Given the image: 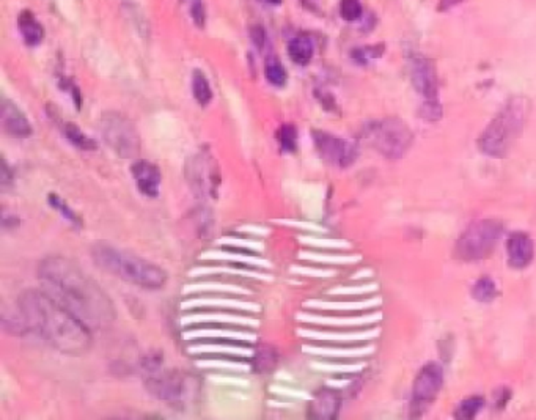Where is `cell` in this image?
Masks as SVG:
<instances>
[{
	"label": "cell",
	"mask_w": 536,
	"mask_h": 420,
	"mask_svg": "<svg viewBox=\"0 0 536 420\" xmlns=\"http://www.w3.org/2000/svg\"><path fill=\"white\" fill-rule=\"evenodd\" d=\"M2 125L10 136L25 139L32 134L30 121L10 100L2 101Z\"/></svg>",
	"instance_id": "obj_15"
},
{
	"label": "cell",
	"mask_w": 536,
	"mask_h": 420,
	"mask_svg": "<svg viewBox=\"0 0 536 420\" xmlns=\"http://www.w3.org/2000/svg\"><path fill=\"white\" fill-rule=\"evenodd\" d=\"M497 285L489 277H481L475 282L472 288V296L478 303H492L497 298Z\"/></svg>",
	"instance_id": "obj_22"
},
{
	"label": "cell",
	"mask_w": 536,
	"mask_h": 420,
	"mask_svg": "<svg viewBox=\"0 0 536 420\" xmlns=\"http://www.w3.org/2000/svg\"><path fill=\"white\" fill-rule=\"evenodd\" d=\"M91 258L96 266L135 287L159 290L167 282V272L162 268L142 257L117 249L109 244H102V242L95 244L91 249Z\"/></svg>",
	"instance_id": "obj_3"
},
{
	"label": "cell",
	"mask_w": 536,
	"mask_h": 420,
	"mask_svg": "<svg viewBox=\"0 0 536 420\" xmlns=\"http://www.w3.org/2000/svg\"><path fill=\"white\" fill-rule=\"evenodd\" d=\"M18 307L29 329L57 351L71 356L90 351L93 337L89 325L45 290H25L19 296Z\"/></svg>",
	"instance_id": "obj_2"
},
{
	"label": "cell",
	"mask_w": 536,
	"mask_h": 420,
	"mask_svg": "<svg viewBox=\"0 0 536 420\" xmlns=\"http://www.w3.org/2000/svg\"><path fill=\"white\" fill-rule=\"evenodd\" d=\"M38 279L49 296L86 325L106 326L117 318L113 301L69 258L52 255L41 260L38 265Z\"/></svg>",
	"instance_id": "obj_1"
},
{
	"label": "cell",
	"mask_w": 536,
	"mask_h": 420,
	"mask_svg": "<svg viewBox=\"0 0 536 420\" xmlns=\"http://www.w3.org/2000/svg\"><path fill=\"white\" fill-rule=\"evenodd\" d=\"M362 137L371 148L388 159L403 158L414 142V134L409 126L395 117L366 125Z\"/></svg>",
	"instance_id": "obj_5"
},
{
	"label": "cell",
	"mask_w": 536,
	"mask_h": 420,
	"mask_svg": "<svg viewBox=\"0 0 536 420\" xmlns=\"http://www.w3.org/2000/svg\"><path fill=\"white\" fill-rule=\"evenodd\" d=\"M3 189H8L10 186H13V172L10 170L7 161H2V178H0Z\"/></svg>",
	"instance_id": "obj_30"
},
{
	"label": "cell",
	"mask_w": 536,
	"mask_h": 420,
	"mask_svg": "<svg viewBox=\"0 0 536 420\" xmlns=\"http://www.w3.org/2000/svg\"><path fill=\"white\" fill-rule=\"evenodd\" d=\"M312 137L319 156L332 165L345 169V167L354 164L357 156H359V150L354 143L330 132L315 129V131H312Z\"/></svg>",
	"instance_id": "obj_10"
},
{
	"label": "cell",
	"mask_w": 536,
	"mask_h": 420,
	"mask_svg": "<svg viewBox=\"0 0 536 420\" xmlns=\"http://www.w3.org/2000/svg\"><path fill=\"white\" fill-rule=\"evenodd\" d=\"M340 397L334 390H319L312 403V417L335 419L340 409Z\"/></svg>",
	"instance_id": "obj_16"
},
{
	"label": "cell",
	"mask_w": 536,
	"mask_h": 420,
	"mask_svg": "<svg viewBox=\"0 0 536 420\" xmlns=\"http://www.w3.org/2000/svg\"><path fill=\"white\" fill-rule=\"evenodd\" d=\"M191 16L194 23L197 24V27H205V23H207V10H205V5L202 0H195L192 3Z\"/></svg>",
	"instance_id": "obj_28"
},
{
	"label": "cell",
	"mask_w": 536,
	"mask_h": 420,
	"mask_svg": "<svg viewBox=\"0 0 536 420\" xmlns=\"http://www.w3.org/2000/svg\"><path fill=\"white\" fill-rule=\"evenodd\" d=\"M503 225L496 219H483L465 229L456 242V257L463 261H476L489 257L502 238Z\"/></svg>",
	"instance_id": "obj_6"
},
{
	"label": "cell",
	"mask_w": 536,
	"mask_h": 420,
	"mask_svg": "<svg viewBox=\"0 0 536 420\" xmlns=\"http://www.w3.org/2000/svg\"><path fill=\"white\" fill-rule=\"evenodd\" d=\"M100 131L104 142L123 159L135 158L140 152V134L134 123L118 112H109L101 118Z\"/></svg>",
	"instance_id": "obj_7"
},
{
	"label": "cell",
	"mask_w": 536,
	"mask_h": 420,
	"mask_svg": "<svg viewBox=\"0 0 536 420\" xmlns=\"http://www.w3.org/2000/svg\"><path fill=\"white\" fill-rule=\"evenodd\" d=\"M250 38H252L253 45H255L258 49H263V47L266 46L268 34L261 25H253L250 29Z\"/></svg>",
	"instance_id": "obj_29"
},
{
	"label": "cell",
	"mask_w": 536,
	"mask_h": 420,
	"mask_svg": "<svg viewBox=\"0 0 536 420\" xmlns=\"http://www.w3.org/2000/svg\"><path fill=\"white\" fill-rule=\"evenodd\" d=\"M145 375V386L150 394H153L159 400H164L170 405L183 401L184 392H186V382L180 371L164 370L162 367Z\"/></svg>",
	"instance_id": "obj_11"
},
{
	"label": "cell",
	"mask_w": 536,
	"mask_h": 420,
	"mask_svg": "<svg viewBox=\"0 0 536 420\" xmlns=\"http://www.w3.org/2000/svg\"><path fill=\"white\" fill-rule=\"evenodd\" d=\"M313 54H315V47H313L312 40L307 38V36H296V38L290 41L288 56L292 63L299 65V67H305V65L310 63Z\"/></svg>",
	"instance_id": "obj_18"
},
{
	"label": "cell",
	"mask_w": 536,
	"mask_h": 420,
	"mask_svg": "<svg viewBox=\"0 0 536 420\" xmlns=\"http://www.w3.org/2000/svg\"><path fill=\"white\" fill-rule=\"evenodd\" d=\"M485 406V398L483 397H469L459 403V406L454 411V417L459 420H470L475 419Z\"/></svg>",
	"instance_id": "obj_24"
},
{
	"label": "cell",
	"mask_w": 536,
	"mask_h": 420,
	"mask_svg": "<svg viewBox=\"0 0 536 420\" xmlns=\"http://www.w3.org/2000/svg\"><path fill=\"white\" fill-rule=\"evenodd\" d=\"M63 132L65 137L68 139V142L73 145V147L82 150V152H93V150L97 148V143L93 139L85 136L82 129H80L78 125L74 123H67L63 126Z\"/></svg>",
	"instance_id": "obj_19"
},
{
	"label": "cell",
	"mask_w": 536,
	"mask_h": 420,
	"mask_svg": "<svg viewBox=\"0 0 536 420\" xmlns=\"http://www.w3.org/2000/svg\"><path fill=\"white\" fill-rule=\"evenodd\" d=\"M420 115L423 117V118H426L428 121H437L439 118L442 117L441 102H439V101L423 102V106H421V110H420Z\"/></svg>",
	"instance_id": "obj_27"
},
{
	"label": "cell",
	"mask_w": 536,
	"mask_h": 420,
	"mask_svg": "<svg viewBox=\"0 0 536 420\" xmlns=\"http://www.w3.org/2000/svg\"><path fill=\"white\" fill-rule=\"evenodd\" d=\"M266 2L270 3V5H280L281 0H266Z\"/></svg>",
	"instance_id": "obj_33"
},
{
	"label": "cell",
	"mask_w": 536,
	"mask_h": 420,
	"mask_svg": "<svg viewBox=\"0 0 536 420\" xmlns=\"http://www.w3.org/2000/svg\"><path fill=\"white\" fill-rule=\"evenodd\" d=\"M2 225L5 230H12V229H16L19 225V219L14 216V214H8V213H3L2 214Z\"/></svg>",
	"instance_id": "obj_31"
},
{
	"label": "cell",
	"mask_w": 536,
	"mask_h": 420,
	"mask_svg": "<svg viewBox=\"0 0 536 420\" xmlns=\"http://www.w3.org/2000/svg\"><path fill=\"white\" fill-rule=\"evenodd\" d=\"M131 174L135 181V186H137V189L142 192L143 196L150 198L159 196L162 174L158 165L150 163V161L139 159L131 165Z\"/></svg>",
	"instance_id": "obj_13"
},
{
	"label": "cell",
	"mask_w": 536,
	"mask_h": 420,
	"mask_svg": "<svg viewBox=\"0 0 536 420\" xmlns=\"http://www.w3.org/2000/svg\"><path fill=\"white\" fill-rule=\"evenodd\" d=\"M362 12H364V8H362L360 0H341L340 2V14L348 23H354L359 19Z\"/></svg>",
	"instance_id": "obj_26"
},
{
	"label": "cell",
	"mask_w": 536,
	"mask_h": 420,
	"mask_svg": "<svg viewBox=\"0 0 536 420\" xmlns=\"http://www.w3.org/2000/svg\"><path fill=\"white\" fill-rule=\"evenodd\" d=\"M264 71H266V79L269 80V84H272L274 87H285L286 82H288V74H286V69L279 58H268Z\"/></svg>",
	"instance_id": "obj_23"
},
{
	"label": "cell",
	"mask_w": 536,
	"mask_h": 420,
	"mask_svg": "<svg viewBox=\"0 0 536 420\" xmlns=\"http://www.w3.org/2000/svg\"><path fill=\"white\" fill-rule=\"evenodd\" d=\"M461 2L463 0H441V3H439V12H448V10L456 7V5Z\"/></svg>",
	"instance_id": "obj_32"
},
{
	"label": "cell",
	"mask_w": 536,
	"mask_h": 420,
	"mask_svg": "<svg viewBox=\"0 0 536 420\" xmlns=\"http://www.w3.org/2000/svg\"><path fill=\"white\" fill-rule=\"evenodd\" d=\"M187 181L198 197H215L219 187V174L213 161L198 154L187 161Z\"/></svg>",
	"instance_id": "obj_12"
},
{
	"label": "cell",
	"mask_w": 536,
	"mask_h": 420,
	"mask_svg": "<svg viewBox=\"0 0 536 420\" xmlns=\"http://www.w3.org/2000/svg\"><path fill=\"white\" fill-rule=\"evenodd\" d=\"M409 78L417 93L423 96V102L439 101L437 74L432 60L417 51H406Z\"/></svg>",
	"instance_id": "obj_9"
},
{
	"label": "cell",
	"mask_w": 536,
	"mask_h": 420,
	"mask_svg": "<svg viewBox=\"0 0 536 420\" xmlns=\"http://www.w3.org/2000/svg\"><path fill=\"white\" fill-rule=\"evenodd\" d=\"M277 139L281 152L294 153L297 150V129L294 125H281L277 132Z\"/></svg>",
	"instance_id": "obj_25"
},
{
	"label": "cell",
	"mask_w": 536,
	"mask_h": 420,
	"mask_svg": "<svg viewBox=\"0 0 536 420\" xmlns=\"http://www.w3.org/2000/svg\"><path fill=\"white\" fill-rule=\"evenodd\" d=\"M508 265L514 269H524L532 263L535 257V244L527 233L516 231L506 242Z\"/></svg>",
	"instance_id": "obj_14"
},
{
	"label": "cell",
	"mask_w": 536,
	"mask_h": 420,
	"mask_svg": "<svg viewBox=\"0 0 536 420\" xmlns=\"http://www.w3.org/2000/svg\"><path fill=\"white\" fill-rule=\"evenodd\" d=\"M192 93L195 101L200 106H208L213 100V90L205 74L200 69H195L192 74Z\"/></svg>",
	"instance_id": "obj_20"
},
{
	"label": "cell",
	"mask_w": 536,
	"mask_h": 420,
	"mask_svg": "<svg viewBox=\"0 0 536 420\" xmlns=\"http://www.w3.org/2000/svg\"><path fill=\"white\" fill-rule=\"evenodd\" d=\"M18 27H19V32H21V35H23L24 41L29 46H36L43 41L45 30H43L41 24L36 21L34 13L29 12V10L21 12L19 18H18Z\"/></svg>",
	"instance_id": "obj_17"
},
{
	"label": "cell",
	"mask_w": 536,
	"mask_h": 420,
	"mask_svg": "<svg viewBox=\"0 0 536 420\" xmlns=\"http://www.w3.org/2000/svg\"><path fill=\"white\" fill-rule=\"evenodd\" d=\"M527 112V101L524 98H511L508 101L481 132L478 139L480 152L491 158H505L521 136Z\"/></svg>",
	"instance_id": "obj_4"
},
{
	"label": "cell",
	"mask_w": 536,
	"mask_h": 420,
	"mask_svg": "<svg viewBox=\"0 0 536 420\" xmlns=\"http://www.w3.org/2000/svg\"><path fill=\"white\" fill-rule=\"evenodd\" d=\"M443 384V369L437 362H428L417 375L412 386V405L410 411L415 416L423 414L425 408L431 405L432 400L442 389Z\"/></svg>",
	"instance_id": "obj_8"
},
{
	"label": "cell",
	"mask_w": 536,
	"mask_h": 420,
	"mask_svg": "<svg viewBox=\"0 0 536 420\" xmlns=\"http://www.w3.org/2000/svg\"><path fill=\"white\" fill-rule=\"evenodd\" d=\"M47 203L51 205L54 209H57V211L62 214V218L67 219L68 222H71L75 229H82V225H84L82 219H80L79 214L75 213L74 209L69 207V205L65 202L62 197H58L57 194H49Z\"/></svg>",
	"instance_id": "obj_21"
}]
</instances>
